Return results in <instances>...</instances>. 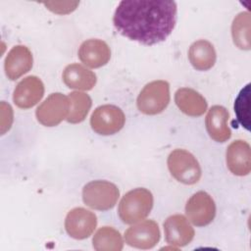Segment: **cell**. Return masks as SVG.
<instances>
[{"label": "cell", "mask_w": 251, "mask_h": 251, "mask_svg": "<svg viewBox=\"0 0 251 251\" xmlns=\"http://www.w3.org/2000/svg\"><path fill=\"white\" fill-rule=\"evenodd\" d=\"M175 1L124 0L119 3L113 25L123 36L144 45L167 39L176 23Z\"/></svg>", "instance_id": "cell-1"}, {"label": "cell", "mask_w": 251, "mask_h": 251, "mask_svg": "<svg viewBox=\"0 0 251 251\" xmlns=\"http://www.w3.org/2000/svg\"><path fill=\"white\" fill-rule=\"evenodd\" d=\"M154 199L151 191L137 187L126 192L121 199L118 214L126 225H133L144 220L151 212Z\"/></svg>", "instance_id": "cell-2"}, {"label": "cell", "mask_w": 251, "mask_h": 251, "mask_svg": "<svg viewBox=\"0 0 251 251\" xmlns=\"http://www.w3.org/2000/svg\"><path fill=\"white\" fill-rule=\"evenodd\" d=\"M168 169L172 176L178 182L186 185L197 183L202 176L199 162L185 149L173 150L167 159Z\"/></svg>", "instance_id": "cell-3"}, {"label": "cell", "mask_w": 251, "mask_h": 251, "mask_svg": "<svg viewBox=\"0 0 251 251\" xmlns=\"http://www.w3.org/2000/svg\"><path fill=\"white\" fill-rule=\"evenodd\" d=\"M171 99L170 84L167 80H153L147 83L136 99L137 109L144 115L153 116L162 113Z\"/></svg>", "instance_id": "cell-4"}, {"label": "cell", "mask_w": 251, "mask_h": 251, "mask_svg": "<svg viewBox=\"0 0 251 251\" xmlns=\"http://www.w3.org/2000/svg\"><path fill=\"white\" fill-rule=\"evenodd\" d=\"M120 197L118 186L108 180H92L82 188L83 203L94 210L107 211L112 209Z\"/></svg>", "instance_id": "cell-5"}, {"label": "cell", "mask_w": 251, "mask_h": 251, "mask_svg": "<svg viewBox=\"0 0 251 251\" xmlns=\"http://www.w3.org/2000/svg\"><path fill=\"white\" fill-rule=\"evenodd\" d=\"M125 123L126 116L123 110L112 104L98 106L90 117L92 130L100 135H112L119 132Z\"/></svg>", "instance_id": "cell-6"}, {"label": "cell", "mask_w": 251, "mask_h": 251, "mask_svg": "<svg viewBox=\"0 0 251 251\" xmlns=\"http://www.w3.org/2000/svg\"><path fill=\"white\" fill-rule=\"evenodd\" d=\"M70 99L63 93L50 94L36 109L37 121L44 126H56L66 120L70 113Z\"/></svg>", "instance_id": "cell-7"}, {"label": "cell", "mask_w": 251, "mask_h": 251, "mask_svg": "<svg viewBox=\"0 0 251 251\" xmlns=\"http://www.w3.org/2000/svg\"><path fill=\"white\" fill-rule=\"evenodd\" d=\"M187 220L196 226H205L213 222L216 216V204L206 191H197L185 204Z\"/></svg>", "instance_id": "cell-8"}, {"label": "cell", "mask_w": 251, "mask_h": 251, "mask_svg": "<svg viewBox=\"0 0 251 251\" xmlns=\"http://www.w3.org/2000/svg\"><path fill=\"white\" fill-rule=\"evenodd\" d=\"M161 238L158 224L153 220H145L131 226L125 232L126 243L137 249H151Z\"/></svg>", "instance_id": "cell-9"}, {"label": "cell", "mask_w": 251, "mask_h": 251, "mask_svg": "<svg viewBox=\"0 0 251 251\" xmlns=\"http://www.w3.org/2000/svg\"><path fill=\"white\" fill-rule=\"evenodd\" d=\"M97 226L96 215L82 207H76L69 211L65 219V229L75 239L89 237Z\"/></svg>", "instance_id": "cell-10"}, {"label": "cell", "mask_w": 251, "mask_h": 251, "mask_svg": "<svg viewBox=\"0 0 251 251\" xmlns=\"http://www.w3.org/2000/svg\"><path fill=\"white\" fill-rule=\"evenodd\" d=\"M165 239L167 243L183 247L189 244L194 238L195 231L188 220L181 214H176L168 217L164 224Z\"/></svg>", "instance_id": "cell-11"}, {"label": "cell", "mask_w": 251, "mask_h": 251, "mask_svg": "<svg viewBox=\"0 0 251 251\" xmlns=\"http://www.w3.org/2000/svg\"><path fill=\"white\" fill-rule=\"evenodd\" d=\"M44 90V84L38 76L28 75L15 87L13 101L21 109L32 108L42 99Z\"/></svg>", "instance_id": "cell-12"}, {"label": "cell", "mask_w": 251, "mask_h": 251, "mask_svg": "<svg viewBox=\"0 0 251 251\" xmlns=\"http://www.w3.org/2000/svg\"><path fill=\"white\" fill-rule=\"evenodd\" d=\"M226 162L229 172L237 176L249 175L251 171V148L245 140L232 141L226 151Z\"/></svg>", "instance_id": "cell-13"}, {"label": "cell", "mask_w": 251, "mask_h": 251, "mask_svg": "<svg viewBox=\"0 0 251 251\" xmlns=\"http://www.w3.org/2000/svg\"><path fill=\"white\" fill-rule=\"evenodd\" d=\"M32 64L31 51L25 45H16L8 52L5 58V74L9 79L16 80L28 73L32 68Z\"/></svg>", "instance_id": "cell-14"}, {"label": "cell", "mask_w": 251, "mask_h": 251, "mask_svg": "<svg viewBox=\"0 0 251 251\" xmlns=\"http://www.w3.org/2000/svg\"><path fill=\"white\" fill-rule=\"evenodd\" d=\"M78 58L86 67L97 69L105 66L111 58L109 45L97 38H91L83 41L77 52Z\"/></svg>", "instance_id": "cell-15"}, {"label": "cell", "mask_w": 251, "mask_h": 251, "mask_svg": "<svg viewBox=\"0 0 251 251\" xmlns=\"http://www.w3.org/2000/svg\"><path fill=\"white\" fill-rule=\"evenodd\" d=\"M228 111L221 105H215L210 108L205 119L206 130L209 136L216 142H226L231 136V130L227 121Z\"/></svg>", "instance_id": "cell-16"}, {"label": "cell", "mask_w": 251, "mask_h": 251, "mask_svg": "<svg viewBox=\"0 0 251 251\" xmlns=\"http://www.w3.org/2000/svg\"><path fill=\"white\" fill-rule=\"evenodd\" d=\"M62 77L67 87L77 91L91 90L97 82V76L94 72L76 63L68 65L63 71Z\"/></svg>", "instance_id": "cell-17"}, {"label": "cell", "mask_w": 251, "mask_h": 251, "mask_svg": "<svg viewBox=\"0 0 251 251\" xmlns=\"http://www.w3.org/2000/svg\"><path fill=\"white\" fill-rule=\"evenodd\" d=\"M175 102L177 108L189 117H200L208 108L206 99L198 91L189 87L178 88L175 93Z\"/></svg>", "instance_id": "cell-18"}, {"label": "cell", "mask_w": 251, "mask_h": 251, "mask_svg": "<svg viewBox=\"0 0 251 251\" xmlns=\"http://www.w3.org/2000/svg\"><path fill=\"white\" fill-rule=\"evenodd\" d=\"M188 60L197 71L204 72L212 69L217 60L214 45L206 39L194 41L188 50Z\"/></svg>", "instance_id": "cell-19"}, {"label": "cell", "mask_w": 251, "mask_h": 251, "mask_svg": "<svg viewBox=\"0 0 251 251\" xmlns=\"http://www.w3.org/2000/svg\"><path fill=\"white\" fill-rule=\"evenodd\" d=\"M92 246L97 251H121L124 248V240L120 231L105 226L93 235Z\"/></svg>", "instance_id": "cell-20"}, {"label": "cell", "mask_w": 251, "mask_h": 251, "mask_svg": "<svg viewBox=\"0 0 251 251\" xmlns=\"http://www.w3.org/2000/svg\"><path fill=\"white\" fill-rule=\"evenodd\" d=\"M231 36L233 43L241 50H250V14L240 12L231 24Z\"/></svg>", "instance_id": "cell-21"}, {"label": "cell", "mask_w": 251, "mask_h": 251, "mask_svg": "<svg viewBox=\"0 0 251 251\" xmlns=\"http://www.w3.org/2000/svg\"><path fill=\"white\" fill-rule=\"evenodd\" d=\"M70 113L66 121L70 124H79L83 122L91 108L92 100L90 96L84 92L74 91L69 94Z\"/></svg>", "instance_id": "cell-22"}, {"label": "cell", "mask_w": 251, "mask_h": 251, "mask_svg": "<svg viewBox=\"0 0 251 251\" xmlns=\"http://www.w3.org/2000/svg\"><path fill=\"white\" fill-rule=\"evenodd\" d=\"M250 84L248 83L241 89L234 102V112L237 121L246 129H249V94Z\"/></svg>", "instance_id": "cell-23"}, {"label": "cell", "mask_w": 251, "mask_h": 251, "mask_svg": "<svg viewBox=\"0 0 251 251\" xmlns=\"http://www.w3.org/2000/svg\"><path fill=\"white\" fill-rule=\"evenodd\" d=\"M79 2H47L44 5L53 13L64 15L69 14L75 10Z\"/></svg>", "instance_id": "cell-24"}]
</instances>
